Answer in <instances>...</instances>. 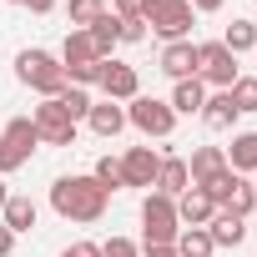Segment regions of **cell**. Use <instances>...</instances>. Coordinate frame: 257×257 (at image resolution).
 Wrapping results in <instances>:
<instances>
[{
    "label": "cell",
    "instance_id": "13",
    "mask_svg": "<svg viewBox=\"0 0 257 257\" xmlns=\"http://www.w3.org/2000/svg\"><path fill=\"white\" fill-rule=\"evenodd\" d=\"M212 212H217V207H212V197H207L202 187H187V192L177 197V222H182V227H207Z\"/></svg>",
    "mask_w": 257,
    "mask_h": 257
},
{
    "label": "cell",
    "instance_id": "31",
    "mask_svg": "<svg viewBox=\"0 0 257 257\" xmlns=\"http://www.w3.org/2000/svg\"><path fill=\"white\" fill-rule=\"evenodd\" d=\"M101 257H142V247L132 237H111V242H101Z\"/></svg>",
    "mask_w": 257,
    "mask_h": 257
},
{
    "label": "cell",
    "instance_id": "29",
    "mask_svg": "<svg viewBox=\"0 0 257 257\" xmlns=\"http://www.w3.org/2000/svg\"><path fill=\"white\" fill-rule=\"evenodd\" d=\"M227 212H237V217H252V212H257V192H252L247 177H237V187H232V197H227Z\"/></svg>",
    "mask_w": 257,
    "mask_h": 257
},
{
    "label": "cell",
    "instance_id": "32",
    "mask_svg": "<svg viewBox=\"0 0 257 257\" xmlns=\"http://www.w3.org/2000/svg\"><path fill=\"white\" fill-rule=\"evenodd\" d=\"M147 6H152V0H116V21H147Z\"/></svg>",
    "mask_w": 257,
    "mask_h": 257
},
{
    "label": "cell",
    "instance_id": "39",
    "mask_svg": "<svg viewBox=\"0 0 257 257\" xmlns=\"http://www.w3.org/2000/svg\"><path fill=\"white\" fill-rule=\"evenodd\" d=\"M6 197H11V192H6V177H0V207H6Z\"/></svg>",
    "mask_w": 257,
    "mask_h": 257
},
{
    "label": "cell",
    "instance_id": "35",
    "mask_svg": "<svg viewBox=\"0 0 257 257\" xmlns=\"http://www.w3.org/2000/svg\"><path fill=\"white\" fill-rule=\"evenodd\" d=\"M16 6H26L31 16H51V11H56V0H16Z\"/></svg>",
    "mask_w": 257,
    "mask_h": 257
},
{
    "label": "cell",
    "instance_id": "15",
    "mask_svg": "<svg viewBox=\"0 0 257 257\" xmlns=\"http://www.w3.org/2000/svg\"><path fill=\"white\" fill-rule=\"evenodd\" d=\"M222 152H227V167L237 177H257V132H237L232 147H222Z\"/></svg>",
    "mask_w": 257,
    "mask_h": 257
},
{
    "label": "cell",
    "instance_id": "20",
    "mask_svg": "<svg viewBox=\"0 0 257 257\" xmlns=\"http://www.w3.org/2000/svg\"><path fill=\"white\" fill-rule=\"evenodd\" d=\"M36 217H41V212H36V202H31V197H16V192L6 197V207H0V222H6L16 237H21V232H31V227H36Z\"/></svg>",
    "mask_w": 257,
    "mask_h": 257
},
{
    "label": "cell",
    "instance_id": "11",
    "mask_svg": "<svg viewBox=\"0 0 257 257\" xmlns=\"http://www.w3.org/2000/svg\"><path fill=\"white\" fill-rule=\"evenodd\" d=\"M157 172H162V152H152V147H126V157H121V177H126V187H157Z\"/></svg>",
    "mask_w": 257,
    "mask_h": 257
},
{
    "label": "cell",
    "instance_id": "10",
    "mask_svg": "<svg viewBox=\"0 0 257 257\" xmlns=\"http://www.w3.org/2000/svg\"><path fill=\"white\" fill-rule=\"evenodd\" d=\"M101 91H106V101H137L142 96V76H137V66H126V61H101V81H96Z\"/></svg>",
    "mask_w": 257,
    "mask_h": 257
},
{
    "label": "cell",
    "instance_id": "33",
    "mask_svg": "<svg viewBox=\"0 0 257 257\" xmlns=\"http://www.w3.org/2000/svg\"><path fill=\"white\" fill-rule=\"evenodd\" d=\"M147 41V21H121V46H137Z\"/></svg>",
    "mask_w": 257,
    "mask_h": 257
},
{
    "label": "cell",
    "instance_id": "12",
    "mask_svg": "<svg viewBox=\"0 0 257 257\" xmlns=\"http://www.w3.org/2000/svg\"><path fill=\"white\" fill-rule=\"evenodd\" d=\"M157 66H162V76H172V81H192V76H197V41H167L162 56H157Z\"/></svg>",
    "mask_w": 257,
    "mask_h": 257
},
{
    "label": "cell",
    "instance_id": "18",
    "mask_svg": "<svg viewBox=\"0 0 257 257\" xmlns=\"http://www.w3.org/2000/svg\"><path fill=\"white\" fill-rule=\"evenodd\" d=\"M187 172H192V187H202V182H212L217 172H227V152H222V147H197L192 162H187Z\"/></svg>",
    "mask_w": 257,
    "mask_h": 257
},
{
    "label": "cell",
    "instance_id": "14",
    "mask_svg": "<svg viewBox=\"0 0 257 257\" xmlns=\"http://www.w3.org/2000/svg\"><path fill=\"white\" fill-rule=\"evenodd\" d=\"M207 237H212V247H237V242L247 237V217H237V212L217 207V212H212V222H207Z\"/></svg>",
    "mask_w": 257,
    "mask_h": 257
},
{
    "label": "cell",
    "instance_id": "36",
    "mask_svg": "<svg viewBox=\"0 0 257 257\" xmlns=\"http://www.w3.org/2000/svg\"><path fill=\"white\" fill-rule=\"evenodd\" d=\"M11 252H16V232L0 222V257H11Z\"/></svg>",
    "mask_w": 257,
    "mask_h": 257
},
{
    "label": "cell",
    "instance_id": "21",
    "mask_svg": "<svg viewBox=\"0 0 257 257\" xmlns=\"http://www.w3.org/2000/svg\"><path fill=\"white\" fill-rule=\"evenodd\" d=\"M202 101H207V86L192 76V81H177V86H172V101H167V106H172L177 116H197Z\"/></svg>",
    "mask_w": 257,
    "mask_h": 257
},
{
    "label": "cell",
    "instance_id": "28",
    "mask_svg": "<svg viewBox=\"0 0 257 257\" xmlns=\"http://www.w3.org/2000/svg\"><path fill=\"white\" fill-rule=\"evenodd\" d=\"M227 96H232V106H237V116H252V111H257V76H237Z\"/></svg>",
    "mask_w": 257,
    "mask_h": 257
},
{
    "label": "cell",
    "instance_id": "8",
    "mask_svg": "<svg viewBox=\"0 0 257 257\" xmlns=\"http://www.w3.org/2000/svg\"><path fill=\"white\" fill-rule=\"evenodd\" d=\"M237 56L222 46V41H197V81L202 86H217V91H232L237 81Z\"/></svg>",
    "mask_w": 257,
    "mask_h": 257
},
{
    "label": "cell",
    "instance_id": "3",
    "mask_svg": "<svg viewBox=\"0 0 257 257\" xmlns=\"http://www.w3.org/2000/svg\"><path fill=\"white\" fill-rule=\"evenodd\" d=\"M177 232H182L177 202L162 197V192H147V202H142V247H172Z\"/></svg>",
    "mask_w": 257,
    "mask_h": 257
},
{
    "label": "cell",
    "instance_id": "38",
    "mask_svg": "<svg viewBox=\"0 0 257 257\" xmlns=\"http://www.w3.org/2000/svg\"><path fill=\"white\" fill-rule=\"evenodd\" d=\"M142 257H177V247H142Z\"/></svg>",
    "mask_w": 257,
    "mask_h": 257
},
{
    "label": "cell",
    "instance_id": "17",
    "mask_svg": "<svg viewBox=\"0 0 257 257\" xmlns=\"http://www.w3.org/2000/svg\"><path fill=\"white\" fill-rule=\"evenodd\" d=\"M187 187H192L187 162H182V157H162V172H157V187H152V192H162V197H172V202H177Z\"/></svg>",
    "mask_w": 257,
    "mask_h": 257
},
{
    "label": "cell",
    "instance_id": "6",
    "mask_svg": "<svg viewBox=\"0 0 257 257\" xmlns=\"http://www.w3.org/2000/svg\"><path fill=\"white\" fill-rule=\"evenodd\" d=\"M197 11L192 0H152L147 6V31H157L162 41H192Z\"/></svg>",
    "mask_w": 257,
    "mask_h": 257
},
{
    "label": "cell",
    "instance_id": "2",
    "mask_svg": "<svg viewBox=\"0 0 257 257\" xmlns=\"http://www.w3.org/2000/svg\"><path fill=\"white\" fill-rule=\"evenodd\" d=\"M16 76H21V86H31L36 96H61L71 81H66V66H61V56H51V51H21L16 56Z\"/></svg>",
    "mask_w": 257,
    "mask_h": 257
},
{
    "label": "cell",
    "instance_id": "23",
    "mask_svg": "<svg viewBox=\"0 0 257 257\" xmlns=\"http://www.w3.org/2000/svg\"><path fill=\"white\" fill-rule=\"evenodd\" d=\"M172 247H177V257H212V252H217L212 237H207V227H182Z\"/></svg>",
    "mask_w": 257,
    "mask_h": 257
},
{
    "label": "cell",
    "instance_id": "37",
    "mask_svg": "<svg viewBox=\"0 0 257 257\" xmlns=\"http://www.w3.org/2000/svg\"><path fill=\"white\" fill-rule=\"evenodd\" d=\"M192 11L197 16H212V11H222V0H192Z\"/></svg>",
    "mask_w": 257,
    "mask_h": 257
},
{
    "label": "cell",
    "instance_id": "4",
    "mask_svg": "<svg viewBox=\"0 0 257 257\" xmlns=\"http://www.w3.org/2000/svg\"><path fill=\"white\" fill-rule=\"evenodd\" d=\"M36 147H41V137H36V121H31V116L6 121V126H0V177L21 172V167L36 157Z\"/></svg>",
    "mask_w": 257,
    "mask_h": 257
},
{
    "label": "cell",
    "instance_id": "22",
    "mask_svg": "<svg viewBox=\"0 0 257 257\" xmlns=\"http://www.w3.org/2000/svg\"><path fill=\"white\" fill-rule=\"evenodd\" d=\"M86 36H91V46H96V56H101V61H111V51L121 46V21H116V16L106 11V16H101V21H96V26L86 31Z\"/></svg>",
    "mask_w": 257,
    "mask_h": 257
},
{
    "label": "cell",
    "instance_id": "24",
    "mask_svg": "<svg viewBox=\"0 0 257 257\" xmlns=\"http://www.w3.org/2000/svg\"><path fill=\"white\" fill-rule=\"evenodd\" d=\"M222 46H227L232 56H247V51H257V26H252V21H232V26L222 31Z\"/></svg>",
    "mask_w": 257,
    "mask_h": 257
},
{
    "label": "cell",
    "instance_id": "19",
    "mask_svg": "<svg viewBox=\"0 0 257 257\" xmlns=\"http://www.w3.org/2000/svg\"><path fill=\"white\" fill-rule=\"evenodd\" d=\"M202 121H207V132H227V126L237 121V106H232V96L227 91H212L207 101H202V111H197Z\"/></svg>",
    "mask_w": 257,
    "mask_h": 257
},
{
    "label": "cell",
    "instance_id": "5",
    "mask_svg": "<svg viewBox=\"0 0 257 257\" xmlns=\"http://www.w3.org/2000/svg\"><path fill=\"white\" fill-rule=\"evenodd\" d=\"M61 66H66V81H71V86H96V81H101V56H96V46H91L86 31H66Z\"/></svg>",
    "mask_w": 257,
    "mask_h": 257
},
{
    "label": "cell",
    "instance_id": "25",
    "mask_svg": "<svg viewBox=\"0 0 257 257\" xmlns=\"http://www.w3.org/2000/svg\"><path fill=\"white\" fill-rule=\"evenodd\" d=\"M91 177H96V187H101L106 197L126 187V177H121V157H96V167H91Z\"/></svg>",
    "mask_w": 257,
    "mask_h": 257
},
{
    "label": "cell",
    "instance_id": "27",
    "mask_svg": "<svg viewBox=\"0 0 257 257\" xmlns=\"http://www.w3.org/2000/svg\"><path fill=\"white\" fill-rule=\"evenodd\" d=\"M56 101H61V106H66V116H71V121H76V126H81V121H86V116H91V106H96V101H91V91H86V86H66V91H61V96H56Z\"/></svg>",
    "mask_w": 257,
    "mask_h": 257
},
{
    "label": "cell",
    "instance_id": "41",
    "mask_svg": "<svg viewBox=\"0 0 257 257\" xmlns=\"http://www.w3.org/2000/svg\"><path fill=\"white\" fill-rule=\"evenodd\" d=\"M0 126H6V121H0Z\"/></svg>",
    "mask_w": 257,
    "mask_h": 257
},
{
    "label": "cell",
    "instance_id": "1",
    "mask_svg": "<svg viewBox=\"0 0 257 257\" xmlns=\"http://www.w3.org/2000/svg\"><path fill=\"white\" fill-rule=\"evenodd\" d=\"M106 192L96 187V177H56L51 182V207L66 222H101L106 217Z\"/></svg>",
    "mask_w": 257,
    "mask_h": 257
},
{
    "label": "cell",
    "instance_id": "7",
    "mask_svg": "<svg viewBox=\"0 0 257 257\" xmlns=\"http://www.w3.org/2000/svg\"><path fill=\"white\" fill-rule=\"evenodd\" d=\"M126 126H137L142 137L167 142V137L177 132V111H172L167 101H157V96H137V101H126Z\"/></svg>",
    "mask_w": 257,
    "mask_h": 257
},
{
    "label": "cell",
    "instance_id": "16",
    "mask_svg": "<svg viewBox=\"0 0 257 257\" xmlns=\"http://www.w3.org/2000/svg\"><path fill=\"white\" fill-rule=\"evenodd\" d=\"M86 126H91L96 137H106V142H111V137H121V132H126V106H116V101H96V106H91V116H86Z\"/></svg>",
    "mask_w": 257,
    "mask_h": 257
},
{
    "label": "cell",
    "instance_id": "9",
    "mask_svg": "<svg viewBox=\"0 0 257 257\" xmlns=\"http://www.w3.org/2000/svg\"><path fill=\"white\" fill-rule=\"evenodd\" d=\"M31 121H36V137L46 142V147H76V121L66 116V106L51 96V101H41L36 111H31Z\"/></svg>",
    "mask_w": 257,
    "mask_h": 257
},
{
    "label": "cell",
    "instance_id": "26",
    "mask_svg": "<svg viewBox=\"0 0 257 257\" xmlns=\"http://www.w3.org/2000/svg\"><path fill=\"white\" fill-rule=\"evenodd\" d=\"M66 16H71V31H91V26L106 16V0H71Z\"/></svg>",
    "mask_w": 257,
    "mask_h": 257
},
{
    "label": "cell",
    "instance_id": "40",
    "mask_svg": "<svg viewBox=\"0 0 257 257\" xmlns=\"http://www.w3.org/2000/svg\"><path fill=\"white\" fill-rule=\"evenodd\" d=\"M252 192H257V182H252Z\"/></svg>",
    "mask_w": 257,
    "mask_h": 257
},
{
    "label": "cell",
    "instance_id": "34",
    "mask_svg": "<svg viewBox=\"0 0 257 257\" xmlns=\"http://www.w3.org/2000/svg\"><path fill=\"white\" fill-rule=\"evenodd\" d=\"M61 257H101V247H96V242H71Z\"/></svg>",
    "mask_w": 257,
    "mask_h": 257
},
{
    "label": "cell",
    "instance_id": "30",
    "mask_svg": "<svg viewBox=\"0 0 257 257\" xmlns=\"http://www.w3.org/2000/svg\"><path fill=\"white\" fill-rule=\"evenodd\" d=\"M232 187H237V172L227 167V172H217L212 182H202V192L212 197V207H227V197H232Z\"/></svg>",
    "mask_w": 257,
    "mask_h": 257
}]
</instances>
